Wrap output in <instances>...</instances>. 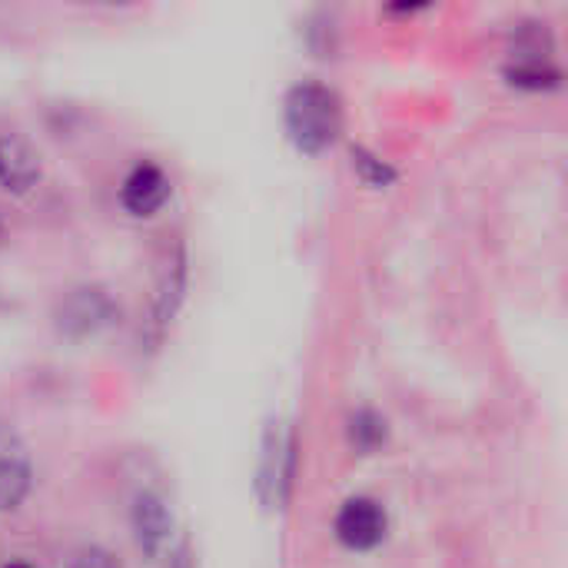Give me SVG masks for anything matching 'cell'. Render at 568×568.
I'll use <instances>...</instances> for the list:
<instances>
[{
    "label": "cell",
    "mask_w": 568,
    "mask_h": 568,
    "mask_svg": "<svg viewBox=\"0 0 568 568\" xmlns=\"http://www.w3.org/2000/svg\"><path fill=\"white\" fill-rule=\"evenodd\" d=\"M130 526H133L136 549L146 559H160L170 549L173 516H170L163 496H156V493H136L133 509H130Z\"/></svg>",
    "instance_id": "5"
},
{
    "label": "cell",
    "mask_w": 568,
    "mask_h": 568,
    "mask_svg": "<svg viewBox=\"0 0 568 568\" xmlns=\"http://www.w3.org/2000/svg\"><path fill=\"white\" fill-rule=\"evenodd\" d=\"M3 568H33V566H27V562H10V566H3Z\"/></svg>",
    "instance_id": "13"
},
{
    "label": "cell",
    "mask_w": 568,
    "mask_h": 568,
    "mask_svg": "<svg viewBox=\"0 0 568 568\" xmlns=\"http://www.w3.org/2000/svg\"><path fill=\"white\" fill-rule=\"evenodd\" d=\"M353 166L369 186H389L396 180V170L389 163H383L379 156H373L369 150H359V146L353 150Z\"/></svg>",
    "instance_id": "11"
},
{
    "label": "cell",
    "mask_w": 568,
    "mask_h": 568,
    "mask_svg": "<svg viewBox=\"0 0 568 568\" xmlns=\"http://www.w3.org/2000/svg\"><path fill=\"white\" fill-rule=\"evenodd\" d=\"M33 486L30 449L17 429L0 426V513H13L27 503Z\"/></svg>",
    "instance_id": "4"
},
{
    "label": "cell",
    "mask_w": 568,
    "mask_h": 568,
    "mask_svg": "<svg viewBox=\"0 0 568 568\" xmlns=\"http://www.w3.org/2000/svg\"><path fill=\"white\" fill-rule=\"evenodd\" d=\"M70 568H123V566L113 559V552H106V549H100V546H87V549H80V552L70 559Z\"/></svg>",
    "instance_id": "12"
},
{
    "label": "cell",
    "mask_w": 568,
    "mask_h": 568,
    "mask_svg": "<svg viewBox=\"0 0 568 568\" xmlns=\"http://www.w3.org/2000/svg\"><path fill=\"white\" fill-rule=\"evenodd\" d=\"M0 233H3V226H0Z\"/></svg>",
    "instance_id": "14"
},
{
    "label": "cell",
    "mask_w": 568,
    "mask_h": 568,
    "mask_svg": "<svg viewBox=\"0 0 568 568\" xmlns=\"http://www.w3.org/2000/svg\"><path fill=\"white\" fill-rule=\"evenodd\" d=\"M389 429H386V419L373 409H359L349 416V443L356 453L363 456H373L383 443H386Z\"/></svg>",
    "instance_id": "9"
},
{
    "label": "cell",
    "mask_w": 568,
    "mask_h": 568,
    "mask_svg": "<svg viewBox=\"0 0 568 568\" xmlns=\"http://www.w3.org/2000/svg\"><path fill=\"white\" fill-rule=\"evenodd\" d=\"M170 190L173 186L156 163H136L120 186V203L133 216H153L170 200Z\"/></svg>",
    "instance_id": "7"
},
{
    "label": "cell",
    "mask_w": 568,
    "mask_h": 568,
    "mask_svg": "<svg viewBox=\"0 0 568 568\" xmlns=\"http://www.w3.org/2000/svg\"><path fill=\"white\" fill-rule=\"evenodd\" d=\"M116 320V303L100 286L70 290L57 306V329L70 339H87Z\"/></svg>",
    "instance_id": "2"
},
{
    "label": "cell",
    "mask_w": 568,
    "mask_h": 568,
    "mask_svg": "<svg viewBox=\"0 0 568 568\" xmlns=\"http://www.w3.org/2000/svg\"><path fill=\"white\" fill-rule=\"evenodd\" d=\"M40 153L30 146V140L0 133V186L13 196H23L40 183Z\"/></svg>",
    "instance_id": "6"
},
{
    "label": "cell",
    "mask_w": 568,
    "mask_h": 568,
    "mask_svg": "<svg viewBox=\"0 0 568 568\" xmlns=\"http://www.w3.org/2000/svg\"><path fill=\"white\" fill-rule=\"evenodd\" d=\"M386 529H389L386 509L376 499H366V496L346 499L339 516H336V539L349 552H373L376 546H383Z\"/></svg>",
    "instance_id": "3"
},
{
    "label": "cell",
    "mask_w": 568,
    "mask_h": 568,
    "mask_svg": "<svg viewBox=\"0 0 568 568\" xmlns=\"http://www.w3.org/2000/svg\"><path fill=\"white\" fill-rule=\"evenodd\" d=\"M506 77H509L516 87H529V90H549V87H556V83H559V70H556V67H549V63H546V60H539V57H532V60H523V63L509 67V70H506Z\"/></svg>",
    "instance_id": "10"
},
{
    "label": "cell",
    "mask_w": 568,
    "mask_h": 568,
    "mask_svg": "<svg viewBox=\"0 0 568 568\" xmlns=\"http://www.w3.org/2000/svg\"><path fill=\"white\" fill-rule=\"evenodd\" d=\"M283 120H286V133H290L293 146L300 153L316 156V153L329 150L336 143V136L343 133V103L329 87L306 80L286 93Z\"/></svg>",
    "instance_id": "1"
},
{
    "label": "cell",
    "mask_w": 568,
    "mask_h": 568,
    "mask_svg": "<svg viewBox=\"0 0 568 568\" xmlns=\"http://www.w3.org/2000/svg\"><path fill=\"white\" fill-rule=\"evenodd\" d=\"M183 290H186V256L183 250L176 246V253L163 263L160 270V283H156V303H153V313H156V326H166L180 303H183Z\"/></svg>",
    "instance_id": "8"
}]
</instances>
